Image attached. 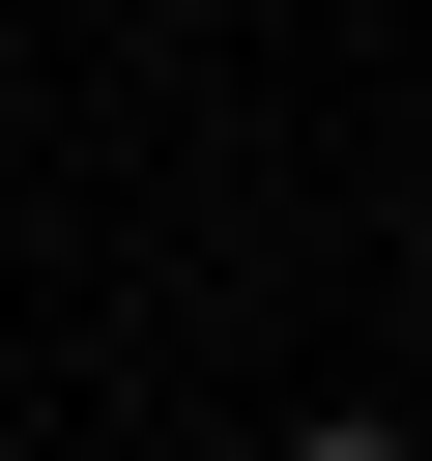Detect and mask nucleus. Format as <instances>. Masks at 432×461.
<instances>
[{
    "label": "nucleus",
    "instance_id": "1",
    "mask_svg": "<svg viewBox=\"0 0 432 461\" xmlns=\"http://www.w3.org/2000/svg\"><path fill=\"white\" fill-rule=\"evenodd\" d=\"M317 461H403V432H317Z\"/></svg>",
    "mask_w": 432,
    "mask_h": 461
}]
</instances>
